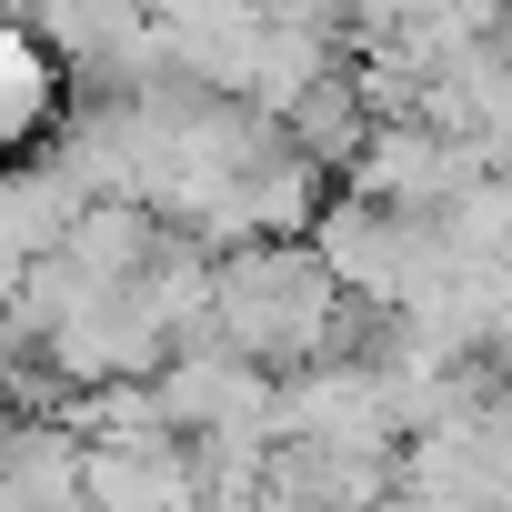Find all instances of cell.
<instances>
[{
  "label": "cell",
  "instance_id": "6da1fadb",
  "mask_svg": "<svg viewBox=\"0 0 512 512\" xmlns=\"http://www.w3.org/2000/svg\"><path fill=\"white\" fill-rule=\"evenodd\" d=\"M51 101H61V81H51V61L21 41V31H0V161H11L41 121H51Z\"/></svg>",
  "mask_w": 512,
  "mask_h": 512
}]
</instances>
